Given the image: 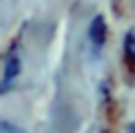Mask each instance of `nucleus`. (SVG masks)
I'll return each mask as SVG.
<instances>
[{
    "instance_id": "obj_3",
    "label": "nucleus",
    "mask_w": 135,
    "mask_h": 133,
    "mask_svg": "<svg viewBox=\"0 0 135 133\" xmlns=\"http://www.w3.org/2000/svg\"><path fill=\"white\" fill-rule=\"evenodd\" d=\"M124 60L131 66H135V29L126 31L124 36Z\"/></svg>"
},
{
    "instance_id": "obj_2",
    "label": "nucleus",
    "mask_w": 135,
    "mask_h": 133,
    "mask_svg": "<svg viewBox=\"0 0 135 133\" xmlns=\"http://www.w3.org/2000/svg\"><path fill=\"white\" fill-rule=\"evenodd\" d=\"M89 40H91V47L95 51H100L104 47V42H106V22H104V18L100 13L89 25Z\"/></svg>"
},
{
    "instance_id": "obj_4",
    "label": "nucleus",
    "mask_w": 135,
    "mask_h": 133,
    "mask_svg": "<svg viewBox=\"0 0 135 133\" xmlns=\"http://www.w3.org/2000/svg\"><path fill=\"white\" fill-rule=\"evenodd\" d=\"M2 133H25V131H20L18 126H13V124H9V122H4V124H2Z\"/></svg>"
},
{
    "instance_id": "obj_5",
    "label": "nucleus",
    "mask_w": 135,
    "mask_h": 133,
    "mask_svg": "<svg viewBox=\"0 0 135 133\" xmlns=\"http://www.w3.org/2000/svg\"><path fill=\"white\" fill-rule=\"evenodd\" d=\"M128 133H135V126H131V129H128Z\"/></svg>"
},
{
    "instance_id": "obj_1",
    "label": "nucleus",
    "mask_w": 135,
    "mask_h": 133,
    "mask_svg": "<svg viewBox=\"0 0 135 133\" xmlns=\"http://www.w3.org/2000/svg\"><path fill=\"white\" fill-rule=\"evenodd\" d=\"M20 66H22V60H20V53L16 47L9 49L7 58H4V69H2V91H9L11 82L20 75Z\"/></svg>"
}]
</instances>
